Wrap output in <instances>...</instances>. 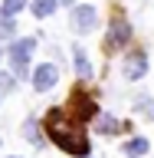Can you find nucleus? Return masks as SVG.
Segmentation results:
<instances>
[{
  "instance_id": "f257e3e1",
  "label": "nucleus",
  "mask_w": 154,
  "mask_h": 158,
  "mask_svg": "<svg viewBox=\"0 0 154 158\" xmlns=\"http://www.w3.org/2000/svg\"><path fill=\"white\" fill-rule=\"evenodd\" d=\"M43 125H46V138L56 148H62L66 155H72V158H89L92 155V142H89L85 125L79 118L66 115L62 109H49V115H46Z\"/></svg>"
},
{
  "instance_id": "f03ea898",
  "label": "nucleus",
  "mask_w": 154,
  "mask_h": 158,
  "mask_svg": "<svg viewBox=\"0 0 154 158\" xmlns=\"http://www.w3.org/2000/svg\"><path fill=\"white\" fill-rule=\"evenodd\" d=\"M33 49H36V36H26V40H13L7 49L10 63H13V73L17 76H26V63L30 56H33Z\"/></svg>"
},
{
  "instance_id": "7ed1b4c3",
  "label": "nucleus",
  "mask_w": 154,
  "mask_h": 158,
  "mask_svg": "<svg viewBox=\"0 0 154 158\" xmlns=\"http://www.w3.org/2000/svg\"><path fill=\"white\" fill-rule=\"evenodd\" d=\"M69 109H72V118H79L82 125H85L89 118H98V102L89 92H82V89H76L69 96Z\"/></svg>"
},
{
  "instance_id": "20e7f679",
  "label": "nucleus",
  "mask_w": 154,
  "mask_h": 158,
  "mask_svg": "<svg viewBox=\"0 0 154 158\" xmlns=\"http://www.w3.org/2000/svg\"><path fill=\"white\" fill-rule=\"evenodd\" d=\"M98 23V10L92 7V3H82V7H72V17H69V27H72V33H79V36H85V33H92Z\"/></svg>"
},
{
  "instance_id": "39448f33",
  "label": "nucleus",
  "mask_w": 154,
  "mask_h": 158,
  "mask_svg": "<svg viewBox=\"0 0 154 158\" xmlns=\"http://www.w3.org/2000/svg\"><path fill=\"white\" fill-rule=\"evenodd\" d=\"M30 82H33L36 92H49V89H56V82H59V66H56V63H39V66L30 73Z\"/></svg>"
},
{
  "instance_id": "423d86ee",
  "label": "nucleus",
  "mask_w": 154,
  "mask_h": 158,
  "mask_svg": "<svg viewBox=\"0 0 154 158\" xmlns=\"http://www.w3.org/2000/svg\"><path fill=\"white\" fill-rule=\"evenodd\" d=\"M128 43H131V23H128V20H112V23H108L105 46L118 49V46H128Z\"/></svg>"
},
{
  "instance_id": "0eeeda50",
  "label": "nucleus",
  "mask_w": 154,
  "mask_h": 158,
  "mask_svg": "<svg viewBox=\"0 0 154 158\" xmlns=\"http://www.w3.org/2000/svg\"><path fill=\"white\" fill-rule=\"evenodd\" d=\"M148 73V56L138 49V53H128L125 63H121V76L128 79V82H138V79Z\"/></svg>"
},
{
  "instance_id": "6e6552de",
  "label": "nucleus",
  "mask_w": 154,
  "mask_h": 158,
  "mask_svg": "<svg viewBox=\"0 0 154 158\" xmlns=\"http://www.w3.org/2000/svg\"><path fill=\"white\" fill-rule=\"evenodd\" d=\"M72 59H76V76L82 79V82H89V79L95 76V69H92V63H89V56H85V49H82V46L72 49Z\"/></svg>"
},
{
  "instance_id": "1a4fd4ad",
  "label": "nucleus",
  "mask_w": 154,
  "mask_h": 158,
  "mask_svg": "<svg viewBox=\"0 0 154 158\" xmlns=\"http://www.w3.org/2000/svg\"><path fill=\"white\" fill-rule=\"evenodd\" d=\"M43 132H46V125H39L36 118H26V122H23V138H26L30 145H43V142H46V135H43Z\"/></svg>"
},
{
  "instance_id": "9d476101",
  "label": "nucleus",
  "mask_w": 154,
  "mask_h": 158,
  "mask_svg": "<svg viewBox=\"0 0 154 158\" xmlns=\"http://www.w3.org/2000/svg\"><path fill=\"white\" fill-rule=\"evenodd\" d=\"M148 148H151V142H148L144 135H135V138L125 142V155L128 158H141V155H148Z\"/></svg>"
},
{
  "instance_id": "9b49d317",
  "label": "nucleus",
  "mask_w": 154,
  "mask_h": 158,
  "mask_svg": "<svg viewBox=\"0 0 154 158\" xmlns=\"http://www.w3.org/2000/svg\"><path fill=\"white\" fill-rule=\"evenodd\" d=\"M118 128H121V122H118L115 115H108V112H98V118H95V132H102V135H115Z\"/></svg>"
},
{
  "instance_id": "f8f14e48",
  "label": "nucleus",
  "mask_w": 154,
  "mask_h": 158,
  "mask_svg": "<svg viewBox=\"0 0 154 158\" xmlns=\"http://www.w3.org/2000/svg\"><path fill=\"white\" fill-rule=\"evenodd\" d=\"M59 7V0H33L30 10H33V17H53Z\"/></svg>"
},
{
  "instance_id": "ddd939ff",
  "label": "nucleus",
  "mask_w": 154,
  "mask_h": 158,
  "mask_svg": "<svg viewBox=\"0 0 154 158\" xmlns=\"http://www.w3.org/2000/svg\"><path fill=\"white\" fill-rule=\"evenodd\" d=\"M13 33H17V20L0 10V36H10V40H13Z\"/></svg>"
},
{
  "instance_id": "4468645a",
  "label": "nucleus",
  "mask_w": 154,
  "mask_h": 158,
  "mask_svg": "<svg viewBox=\"0 0 154 158\" xmlns=\"http://www.w3.org/2000/svg\"><path fill=\"white\" fill-rule=\"evenodd\" d=\"M30 0H3V3H0V10H3V13H10V17H13V13H20V10L26 7Z\"/></svg>"
},
{
  "instance_id": "2eb2a0df",
  "label": "nucleus",
  "mask_w": 154,
  "mask_h": 158,
  "mask_svg": "<svg viewBox=\"0 0 154 158\" xmlns=\"http://www.w3.org/2000/svg\"><path fill=\"white\" fill-rule=\"evenodd\" d=\"M13 86H17V79L10 76V73H0V92H10Z\"/></svg>"
},
{
  "instance_id": "dca6fc26",
  "label": "nucleus",
  "mask_w": 154,
  "mask_h": 158,
  "mask_svg": "<svg viewBox=\"0 0 154 158\" xmlns=\"http://www.w3.org/2000/svg\"><path fill=\"white\" fill-rule=\"evenodd\" d=\"M138 109H141L144 115H151V118H154V102H151V99H144V96H141V99H138Z\"/></svg>"
},
{
  "instance_id": "f3484780",
  "label": "nucleus",
  "mask_w": 154,
  "mask_h": 158,
  "mask_svg": "<svg viewBox=\"0 0 154 158\" xmlns=\"http://www.w3.org/2000/svg\"><path fill=\"white\" fill-rule=\"evenodd\" d=\"M59 3H72V0H59Z\"/></svg>"
},
{
  "instance_id": "a211bd4d",
  "label": "nucleus",
  "mask_w": 154,
  "mask_h": 158,
  "mask_svg": "<svg viewBox=\"0 0 154 158\" xmlns=\"http://www.w3.org/2000/svg\"><path fill=\"white\" fill-rule=\"evenodd\" d=\"M0 59H3V46H0Z\"/></svg>"
},
{
  "instance_id": "6ab92c4d",
  "label": "nucleus",
  "mask_w": 154,
  "mask_h": 158,
  "mask_svg": "<svg viewBox=\"0 0 154 158\" xmlns=\"http://www.w3.org/2000/svg\"><path fill=\"white\" fill-rule=\"evenodd\" d=\"M10 158H13V155H10Z\"/></svg>"
}]
</instances>
